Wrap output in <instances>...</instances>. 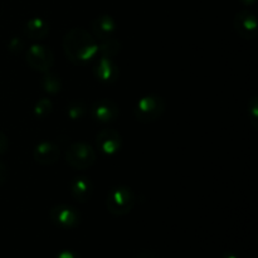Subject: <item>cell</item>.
<instances>
[{"label":"cell","instance_id":"cell-12","mask_svg":"<svg viewBox=\"0 0 258 258\" xmlns=\"http://www.w3.org/2000/svg\"><path fill=\"white\" fill-rule=\"evenodd\" d=\"M116 20L111 15L102 14L96 18L92 22V30L96 37L100 39H108L112 38V34L116 32Z\"/></svg>","mask_w":258,"mask_h":258},{"label":"cell","instance_id":"cell-6","mask_svg":"<svg viewBox=\"0 0 258 258\" xmlns=\"http://www.w3.org/2000/svg\"><path fill=\"white\" fill-rule=\"evenodd\" d=\"M96 145L105 155H115L122 146V138L120 133L113 128H103L96 136Z\"/></svg>","mask_w":258,"mask_h":258},{"label":"cell","instance_id":"cell-19","mask_svg":"<svg viewBox=\"0 0 258 258\" xmlns=\"http://www.w3.org/2000/svg\"><path fill=\"white\" fill-rule=\"evenodd\" d=\"M22 48H23V40L19 39V38H14L9 44V49L12 50V52H20Z\"/></svg>","mask_w":258,"mask_h":258},{"label":"cell","instance_id":"cell-26","mask_svg":"<svg viewBox=\"0 0 258 258\" xmlns=\"http://www.w3.org/2000/svg\"><path fill=\"white\" fill-rule=\"evenodd\" d=\"M222 258H238V257H237L234 253H232V252H226V253L222 256Z\"/></svg>","mask_w":258,"mask_h":258},{"label":"cell","instance_id":"cell-2","mask_svg":"<svg viewBox=\"0 0 258 258\" xmlns=\"http://www.w3.org/2000/svg\"><path fill=\"white\" fill-rule=\"evenodd\" d=\"M135 193L131 188L125 185L115 186L110 190L106 198V207L111 214L117 217L126 216L130 213L135 206Z\"/></svg>","mask_w":258,"mask_h":258},{"label":"cell","instance_id":"cell-10","mask_svg":"<svg viewBox=\"0 0 258 258\" xmlns=\"http://www.w3.org/2000/svg\"><path fill=\"white\" fill-rule=\"evenodd\" d=\"M34 159L42 165H52L59 159V149L50 141H43L35 146Z\"/></svg>","mask_w":258,"mask_h":258},{"label":"cell","instance_id":"cell-25","mask_svg":"<svg viewBox=\"0 0 258 258\" xmlns=\"http://www.w3.org/2000/svg\"><path fill=\"white\" fill-rule=\"evenodd\" d=\"M239 2H241L243 5H246V7H251V5L256 4L257 0H239Z\"/></svg>","mask_w":258,"mask_h":258},{"label":"cell","instance_id":"cell-17","mask_svg":"<svg viewBox=\"0 0 258 258\" xmlns=\"http://www.w3.org/2000/svg\"><path fill=\"white\" fill-rule=\"evenodd\" d=\"M67 115L70 116L71 120H80L83 117L86 112V107L82 102L80 101H73L70 105L67 106V110H66Z\"/></svg>","mask_w":258,"mask_h":258},{"label":"cell","instance_id":"cell-5","mask_svg":"<svg viewBox=\"0 0 258 258\" xmlns=\"http://www.w3.org/2000/svg\"><path fill=\"white\" fill-rule=\"evenodd\" d=\"M53 223L62 229H73L80 226L81 214L75 207L68 204H58L49 212Z\"/></svg>","mask_w":258,"mask_h":258},{"label":"cell","instance_id":"cell-8","mask_svg":"<svg viewBox=\"0 0 258 258\" xmlns=\"http://www.w3.org/2000/svg\"><path fill=\"white\" fill-rule=\"evenodd\" d=\"M91 115L98 122L107 123L118 117V107L113 101L103 98L93 103L91 107Z\"/></svg>","mask_w":258,"mask_h":258},{"label":"cell","instance_id":"cell-20","mask_svg":"<svg viewBox=\"0 0 258 258\" xmlns=\"http://www.w3.org/2000/svg\"><path fill=\"white\" fill-rule=\"evenodd\" d=\"M256 108H257V97L252 98L251 103H249V108L248 111H252L253 115H252V122H253L254 127H257V113H256Z\"/></svg>","mask_w":258,"mask_h":258},{"label":"cell","instance_id":"cell-14","mask_svg":"<svg viewBox=\"0 0 258 258\" xmlns=\"http://www.w3.org/2000/svg\"><path fill=\"white\" fill-rule=\"evenodd\" d=\"M24 34L30 39H42L48 34V23L43 18H32L24 24Z\"/></svg>","mask_w":258,"mask_h":258},{"label":"cell","instance_id":"cell-1","mask_svg":"<svg viewBox=\"0 0 258 258\" xmlns=\"http://www.w3.org/2000/svg\"><path fill=\"white\" fill-rule=\"evenodd\" d=\"M63 45H64L66 54L75 63L88 62L95 57L98 50L96 40L83 28L71 29L66 34Z\"/></svg>","mask_w":258,"mask_h":258},{"label":"cell","instance_id":"cell-16","mask_svg":"<svg viewBox=\"0 0 258 258\" xmlns=\"http://www.w3.org/2000/svg\"><path fill=\"white\" fill-rule=\"evenodd\" d=\"M103 40H105V42L100 45V50L101 53H102L103 57L111 58L115 54H117L118 50H120V43L116 39H111V38Z\"/></svg>","mask_w":258,"mask_h":258},{"label":"cell","instance_id":"cell-13","mask_svg":"<svg viewBox=\"0 0 258 258\" xmlns=\"http://www.w3.org/2000/svg\"><path fill=\"white\" fill-rule=\"evenodd\" d=\"M93 193V185L91 180L86 176H78L73 179L71 184V194L76 201L85 203L91 198Z\"/></svg>","mask_w":258,"mask_h":258},{"label":"cell","instance_id":"cell-11","mask_svg":"<svg viewBox=\"0 0 258 258\" xmlns=\"http://www.w3.org/2000/svg\"><path fill=\"white\" fill-rule=\"evenodd\" d=\"M95 76L100 81L106 83L115 82L118 77V67L111 58L102 57L95 66Z\"/></svg>","mask_w":258,"mask_h":258},{"label":"cell","instance_id":"cell-18","mask_svg":"<svg viewBox=\"0 0 258 258\" xmlns=\"http://www.w3.org/2000/svg\"><path fill=\"white\" fill-rule=\"evenodd\" d=\"M52 108H53L52 102H50L48 98H42V100L38 101L37 105H35L34 113L35 116H38L39 118H43L52 112Z\"/></svg>","mask_w":258,"mask_h":258},{"label":"cell","instance_id":"cell-21","mask_svg":"<svg viewBox=\"0 0 258 258\" xmlns=\"http://www.w3.org/2000/svg\"><path fill=\"white\" fill-rule=\"evenodd\" d=\"M8 146H9L8 138L2 133V131H0V155H2V154H4L5 151L8 150Z\"/></svg>","mask_w":258,"mask_h":258},{"label":"cell","instance_id":"cell-9","mask_svg":"<svg viewBox=\"0 0 258 258\" xmlns=\"http://www.w3.org/2000/svg\"><path fill=\"white\" fill-rule=\"evenodd\" d=\"M234 28L243 38L253 39L257 32L256 15L249 10H241L234 18Z\"/></svg>","mask_w":258,"mask_h":258},{"label":"cell","instance_id":"cell-15","mask_svg":"<svg viewBox=\"0 0 258 258\" xmlns=\"http://www.w3.org/2000/svg\"><path fill=\"white\" fill-rule=\"evenodd\" d=\"M42 87L48 93H57L62 88V82H60L59 77H57L55 75L47 73L42 78Z\"/></svg>","mask_w":258,"mask_h":258},{"label":"cell","instance_id":"cell-24","mask_svg":"<svg viewBox=\"0 0 258 258\" xmlns=\"http://www.w3.org/2000/svg\"><path fill=\"white\" fill-rule=\"evenodd\" d=\"M135 258H158L156 254L151 251H140L136 254Z\"/></svg>","mask_w":258,"mask_h":258},{"label":"cell","instance_id":"cell-22","mask_svg":"<svg viewBox=\"0 0 258 258\" xmlns=\"http://www.w3.org/2000/svg\"><path fill=\"white\" fill-rule=\"evenodd\" d=\"M8 179V168L4 163L0 161V185L4 184Z\"/></svg>","mask_w":258,"mask_h":258},{"label":"cell","instance_id":"cell-7","mask_svg":"<svg viewBox=\"0 0 258 258\" xmlns=\"http://www.w3.org/2000/svg\"><path fill=\"white\" fill-rule=\"evenodd\" d=\"M27 63L34 70L45 72L53 64V53L48 47L34 44L27 50Z\"/></svg>","mask_w":258,"mask_h":258},{"label":"cell","instance_id":"cell-23","mask_svg":"<svg viewBox=\"0 0 258 258\" xmlns=\"http://www.w3.org/2000/svg\"><path fill=\"white\" fill-rule=\"evenodd\" d=\"M55 258H81V257H80V254H77L76 252L68 251V249H66V251L59 252V253L55 256Z\"/></svg>","mask_w":258,"mask_h":258},{"label":"cell","instance_id":"cell-4","mask_svg":"<svg viewBox=\"0 0 258 258\" xmlns=\"http://www.w3.org/2000/svg\"><path fill=\"white\" fill-rule=\"evenodd\" d=\"M66 161L72 168L80 169V170L90 168L96 161L95 149L85 143L72 144L68 146L66 151Z\"/></svg>","mask_w":258,"mask_h":258},{"label":"cell","instance_id":"cell-3","mask_svg":"<svg viewBox=\"0 0 258 258\" xmlns=\"http://www.w3.org/2000/svg\"><path fill=\"white\" fill-rule=\"evenodd\" d=\"M165 110V102L160 96L149 95L141 97L135 107L136 120L143 123H150L159 120Z\"/></svg>","mask_w":258,"mask_h":258}]
</instances>
